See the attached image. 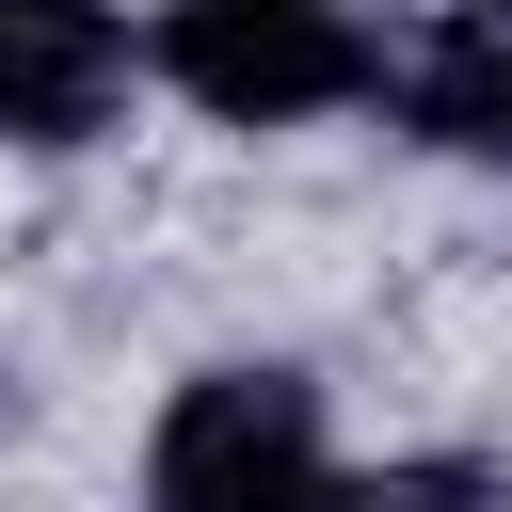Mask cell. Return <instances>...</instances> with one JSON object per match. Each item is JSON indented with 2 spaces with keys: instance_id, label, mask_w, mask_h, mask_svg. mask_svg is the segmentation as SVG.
I'll use <instances>...</instances> for the list:
<instances>
[{
  "instance_id": "1",
  "label": "cell",
  "mask_w": 512,
  "mask_h": 512,
  "mask_svg": "<svg viewBox=\"0 0 512 512\" xmlns=\"http://www.w3.org/2000/svg\"><path fill=\"white\" fill-rule=\"evenodd\" d=\"M144 64L224 128H304V112L384 96V32L352 0H160Z\"/></svg>"
},
{
  "instance_id": "5",
  "label": "cell",
  "mask_w": 512,
  "mask_h": 512,
  "mask_svg": "<svg viewBox=\"0 0 512 512\" xmlns=\"http://www.w3.org/2000/svg\"><path fill=\"white\" fill-rule=\"evenodd\" d=\"M320 512H512V496H496V464L432 448V464H368V480H336Z\"/></svg>"
},
{
  "instance_id": "3",
  "label": "cell",
  "mask_w": 512,
  "mask_h": 512,
  "mask_svg": "<svg viewBox=\"0 0 512 512\" xmlns=\"http://www.w3.org/2000/svg\"><path fill=\"white\" fill-rule=\"evenodd\" d=\"M128 96L112 0H0V144H96Z\"/></svg>"
},
{
  "instance_id": "2",
  "label": "cell",
  "mask_w": 512,
  "mask_h": 512,
  "mask_svg": "<svg viewBox=\"0 0 512 512\" xmlns=\"http://www.w3.org/2000/svg\"><path fill=\"white\" fill-rule=\"evenodd\" d=\"M320 384L304 368H192L144 432V512H320Z\"/></svg>"
},
{
  "instance_id": "4",
  "label": "cell",
  "mask_w": 512,
  "mask_h": 512,
  "mask_svg": "<svg viewBox=\"0 0 512 512\" xmlns=\"http://www.w3.org/2000/svg\"><path fill=\"white\" fill-rule=\"evenodd\" d=\"M400 128L448 144V160H496V176H512V0H464V16L400 64Z\"/></svg>"
}]
</instances>
